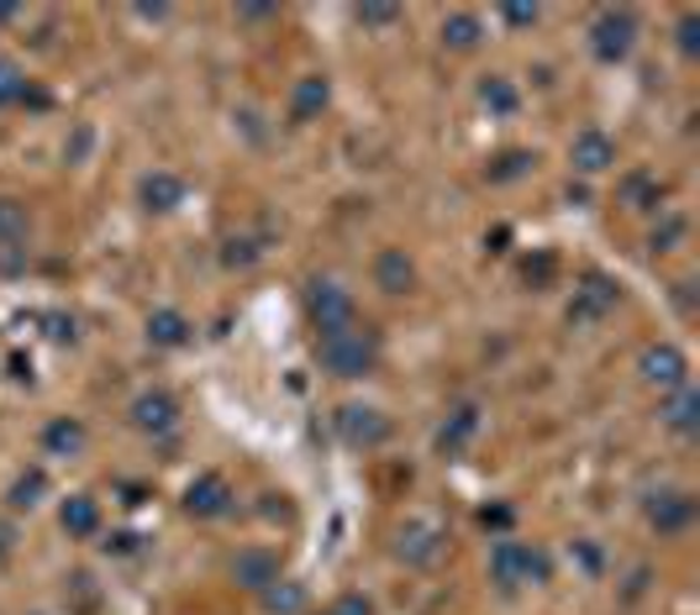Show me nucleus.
<instances>
[{"label":"nucleus","instance_id":"4be33fe9","mask_svg":"<svg viewBox=\"0 0 700 615\" xmlns=\"http://www.w3.org/2000/svg\"><path fill=\"white\" fill-rule=\"evenodd\" d=\"M480 100L490 105V111H517V90L500 80V74H490V80L480 84Z\"/></svg>","mask_w":700,"mask_h":615},{"label":"nucleus","instance_id":"4468645a","mask_svg":"<svg viewBox=\"0 0 700 615\" xmlns=\"http://www.w3.org/2000/svg\"><path fill=\"white\" fill-rule=\"evenodd\" d=\"M142 200H148V211H174L184 200V184L174 174H148L142 179Z\"/></svg>","mask_w":700,"mask_h":615},{"label":"nucleus","instance_id":"cd10ccee","mask_svg":"<svg viewBox=\"0 0 700 615\" xmlns=\"http://www.w3.org/2000/svg\"><path fill=\"white\" fill-rule=\"evenodd\" d=\"M359 21H374V27H384V21H396V11H390V6H363Z\"/></svg>","mask_w":700,"mask_h":615},{"label":"nucleus","instance_id":"f8f14e48","mask_svg":"<svg viewBox=\"0 0 700 615\" xmlns=\"http://www.w3.org/2000/svg\"><path fill=\"white\" fill-rule=\"evenodd\" d=\"M174 416H180V405H174L169 395H142L138 405H132V421H138L142 432H169Z\"/></svg>","mask_w":700,"mask_h":615},{"label":"nucleus","instance_id":"c85d7f7f","mask_svg":"<svg viewBox=\"0 0 700 615\" xmlns=\"http://www.w3.org/2000/svg\"><path fill=\"white\" fill-rule=\"evenodd\" d=\"M521 163H527V153H506V159H500V169H496V179L521 174Z\"/></svg>","mask_w":700,"mask_h":615},{"label":"nucleus","instance_id":"0eeeda50","mask_svg":"<svg viewBox=\"0 0 700 615\" xmlns=\"http://www.w3.org/2000/svg\"><path fill=\"white\" fill-rule=\"evenodd\" d=\"M569 159H574L580 174H600V169H611V163H617V142L606 138V132H580Z\"/></svg>","mask_w":700,"mask_h":615},{"label":"nucleus","instance_id":"ddd939ff","mask_svg":"<svg viewBox=\"0 0 700 615\" xmlns=\"http://www.w3.org/2000/svg\"><path fill=\"white\" fill-rule=\"evenodd\" d=\"M374 274H380V290H390V295H406V290H411V279H417V269L406 263V253H400V248H384L380 263H374Z\"/></svg>","mask_w":700,"mask_h":615},{"label":"nucleus","instance_id":"f257e3e1","mask_svg":"<svg viewBox=\"0 0 700 615\" xmlns=\"http://www.w3.org/2000/svg\"><path fill=\"white\" fill-rule=\"evenodd\" d=\"M374 357H380V342H374V332H363L359 321L353 326H342V332H332V337H321V363L332 369V374L342 379H359L374 369Z\"/></svg>","mask_w":700,"mask_h":615},{"label":"nucleus","instance_id":"393cba45","mask_svg":"<svg viewBox=\"0 0 700 615\" xmlns=\"http://www.w3.org/2000/svg\"><path fill=\"white\" fill-rule=\"evenodd\" d=\"M27 95V84H21V74L17 69H6V63H0V105H6V100H21Z\"/></svg>","mask_w":700,"mask_h":615},{"label":"nucleus","instance_id":"1a4fd4ad","mask_svg":"<svg viewBox=\"0 0 700 615\" xmlns=\"http://www.w3.org/2000/svg\"><path fill=\"white\" fill-rule=\"evenodd\" d=\"M232 505V490H227V478L217 474H206L200 484H190V495H184V511L190 516H221Z\"/></svg>","mask_w":700,"mask_h":615},{"label":"nucleus","instance_id":"423d86ee","mask_svg":"<svg viewBox=\"0 0 700 615\" xmlns=\"http://www.w3.org/2000/svg\"><path fill=\"white\" fill-rule=\"evenodd\" d=\"M642 374L653 379V384H663V390H680L684 384V353L680 347H669V342H659V347L642 353Z\"/></svg>","mask_w":700,"mask_h":615},{"label":"nucleus","instance_id":"a211bd4d","mask_svg":"<svg viewBox=\"0 0 700 615\" xmlns=\"http://www.w3.org/2000/svg\"><path fill=\"white\" fill-rule=\"evenodd\" d=\"M442 42H453V48H474V42H480V17H469V11L448 17V21H442Z\"/></svg>","mask_w":700,"mask_h":615},{"label":"nucleus","instance_id":"5701e85b","mask_svg":"<svg viewBox=\"0 0 700 615\" xmlns=\"http://www.w3.org/2000/svg\"><path fill=\"white\" fill-rule=\"evenodd\" d=\"M80 421H53L48 426V447H80Z\"/></svg>","mask_w":700,"mask_h":615},{"label":"nucleus","instance_id":"b1692460","mask_svg":"<svg viewBox=\"0 0 700 615\" xmlns=\"http://www.w3.org/2000/svg\"><path fill=\"white\" fill-rule=\"evenodd\" d=\"M38 495H42V474L32 468V474H27L17 490H11V505H17V511H21V505H38Z\"/></svg>","mask_w":700,"mask_h":615},{"label":"nucleus","instance_id":"9b49d317","mask_svg":"<svg viewBox=\"0 0 700 615\" xmlns=\"http://www.w3.org/2000/svg\"><path fill=\"white\" fill-rule=\"evenodd\" d=\"M648 516H653V526H659V532H684V526H690V516H696V500L674 490V495L653 500V511H648Z\"/></svg>","mask_w":700,"mask_h":615},{"label":"nucleus","instance_id":"7ed1b4c3","mask_svg":"<svg viewBox=\"0 0 700 615\" xmlns=\"http://www.w3.org/2000/svg\"><path fill=\"white\" fill-rule=\"evenodd\" d=\"M306 311H311L321 337H332V332H342V326H353V295H348L342 284H332V279H317V284H311Z\"/></svg>","mask_w":700,"mask_h":615},{"label":"nucleus","instance_id":"6e6552de","mask_svg":"<svg viewBox=\"0 0 700 615\" xmlns=\"http://www.w3.org/2000/svg\"><path fill=\"white\" fill-rule=\"evenodd\" d=\"M232 578L238 584H248V589H269V584H280V557L274 553H238V563H232Z\"/></svg>","mask_w":700,"mask_h":615},{"label":"nucleus","instance_id":"bb28decb","mask_svg":"<svg viewBox=\"0 0 700 615\" xmlns=\"http://www.w3.org/2000/svg\"><path fill=\"white\" fill-rule=\"evenodd\" d=\"M506 21L511 27H532L538 21V6H506Z\"/></svg>","mask_w":700,"mask_h":615},{"label":"nucleus","instance_id":"20e7f679","mask_svg":"<svg viewBox=\"0 0 700 615\" xmlns=\"http://www.w3.org/2000/svg\"><path fill=\"white\" fill-rule=\"evenodd\" d=\"M590 38H596V53L606 63H617L632 53V38H638V17L632 11H600L596 27H590Z\"/></svg>","mask_w":700,"mask_h":615},{"label":"nucleus","instance_id":"39448f33","mask_svg":"<svg viewBox=\"0 0 700 615\" xmlns=\"http://www.w3.org/2000/svg\"><path fill=\"white\" fill-rule=\"evenodd\" d=\"M338 432L353 442V447H380V442L390 437V421H384L380 411H369V405H348L338 416Z\"/></svg>","mask_w":700,"mask_h":615},{"label":"nucleus","instance_id":"f03ea898","mask_svg":"<svg viewBox=\"0 0 700 615\" xmlns=\"http://www.w3.org/2000/svg\"><path fill=\"white\" fill-rule=\"evenodd\" d=\"M490 578L500 589H517V584H532V578H548V563L542 553H532L527 542H500L490 553Z\"/></svg>","mask_w":700,"mask_h":615},{"label":"nucleus","instance_id":"c756f323","mask_svg":"<svg viewBox=\"0 0 700 615\" xmlns=\"http://www.w3.org/2000/svg\"><path fill=\"white\" fill-rule=\"evenodd\" d=\"M680 48H684V53H696V17L680 21Z\"/></svg>","mask_w":700,"mask_h":615},{"label":"nucleus","instance_id":"dca6fc26","mask_svg":"<svg viewBox=\"0 0 700 615\" xmlns=\"http://www.w3.org/2000/svg\"><path fill=\"white\" fill-rule=\"evenodd\" d=\"M474 426H480V411H474V405H463V411H453V421H448V426H442L438 447H442V453H459L463 442L474 437Z\"/></svg>","mask_w":700,"mask_h":615},{"label":"nucleus","instance_id":"6ab92c4d","mask_svg":"<svg viewBox=\"0 0 700 615\" xmlns=\"http://www.w3.org/2000/svg\"><path fill=\"white\" fill-rule=\"evenodd\" d=\"M696 411H700V400L690 395V390H680V395L663 405V421H669L674 432H696Z\"/></svg>","mask_w":700,"mask_h":615},{"label":"nucleus","instance_id":"412c9836","mask_svg":"<svg viewBox=\"0 0 700 615\" xmlns=\"http://www.w3.org/2000/svg\"><path fill=\"white\" fill-rule=\"evenodd\" d=\"M21 238H27V205L0 200V242H21Z\"/></svg>","mask_w":700,"mask_h":615},{"label":"nucleus","instance_id":"aec40b11","mask_svg":"<svg viewBox=\"0 0 700 615\" xmlns=\"http://www.w3.org/2000/svg\"><path fill=\"white\" fill-rule=\"evenodd\" d=\"M321 105H327V80H306L296 90V111H290V117L296 121H311V111H321Z\"/></svg>","mask_w":700,"mask_h":615},{"label":"nucleus","instance_id":"f3484780","mask_svg":"<svg viewBox=\"0 0 700 615\" xmlns=\"http://www.w3.org/2000/svg\"><path fill=\"white\" fill-rule=\"evenodd\" d=\"M148 337L159 342V347H180V342L190 337V326H184L180 311H159V316L148 321Z\"/></svg>","mask_w":700,"mask_h":615},{"label":"nucleus","instance_id":"a878e982","mask_svg":"<svg viewBox=\"0 0 700 615\" xmlns=\"http://www.w3.org/2000/svg\"><path fill=\"white\" fill-rule=\"evenodd\" d=\"M680 238H684V221L669 216L663 221V232H653V248H669V242H680Z\"/></svg>","mask_w":700,"mask_h":615},{"label":"nucleus","instance_id":"9d476101","mask_svg":"<svg viewBox=\"0 0 700 615\" xmlns=\"http://www.w3.org/2000/svg\"><path fill=\"white\" fill-rule=\"evenodd\" d=\"M611 305H617V284L590 274L584 279V290L574 295V321H590V316H600V311H611Z\"/></svg>","mask_w":700,"mask_h":615},{"label":"nucleus","instance_id":"2eb2a0df","mask_svg":"<svg viewBox=\"0 0 700 615\" xmlns=\"http://www.w3.org/2000/svg\"><path fill=\"white\" fill-rule=\"evenodd\" d=\"M63 526L74 536H90L100 526V505L90 495H74V500H63Z\"/></svg>","mask_w":700,"mask_h":615}]
</instances>
